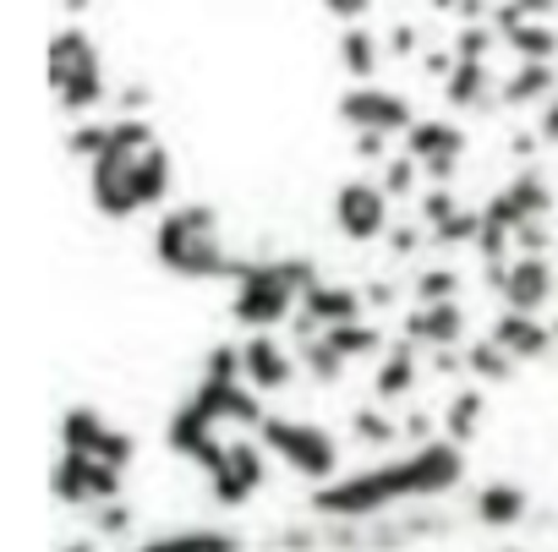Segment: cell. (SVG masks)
<instances>
[{
	"mask_svg": "<svg viewBox=\"0 0 558 552\" xmlns=\"http://www.w3.org/2000/svg\"><path fill=\"white\" fill-rule=\"evenodd\" d=\"M416 334L422 340H460V307H427L422 318H416Z\"/></svg>",
	"mask_w": 558,
	"mask_h": 552,
	"instance_id": "obj_13",
	"label": "cell"
},
{
	"mask_svg": "<svg viewBox=\"0 0 558 552\" xmlns=\"http://www.w3.org/2000/svg\"><path fill=\"white\" fill-rule=\"evenodd\" d=\"M324 12H329V17H340V23L351 28V23H362V17L373 12V0H324Z\"/></svg>",
	"mask_w": 558,
	"mask_h": 552,
	"instance_id": "obj_15",
	"label": "cell"
},
{
	"mask_svg": "<svg viewBox=\"0 0 558 552\" xmlns=\"http://www.w3.org/2000/svg\"><path fill=\"white\" fill-rule=\"evenodd\" d=\"M241 378H246L252 389H286V383H291V356L279 351L274 340H252V345L241 351Z\"/></svg>",
	"mask_w": 558,
	"mask_h": 552,
	"instance_id": "obj_9",
	"label": "cell"
},
{
	"mask_svg": "<svg viewBox=\"0 0 558 552\" xmlns=\"http://www.w3.org/2000/svg\"><path fill=\"white\" fill-rule=\"evenodd\" d=\"M88 192H94L99 213L132 219L170 197V154L154 143V132L143 121H116L105 132L99 154L88 159Z\"/></svg>",
	"mask_w": 558,
	"mask_h": 552,
	"instance_id": "obj_1",
	"label": "cell"
},
{
	"mask_svg": "<svg viewBox=\"0 0 558 552\" xmlns=\"http://www.w3.org/2000/svg\"><path fill=\"white\" fill-rule=\"evenodd\" d=\"M476 514H482L487 525H514V519L525 514V492H520V487H487V492L476 498Z\"/></svg>",
	"mask_w": 558,
	"mask_h": 552,
	"instance_id": "obj_12",
	"label": "cell"
},
{
	"mask_svg": "<svg viewBox=\"0 0 558 552\" xmlns=\"http://www.w3.org/2000/svg\"><path fill=\"white\" fill-rule=\"evenodd\" d=\"M547 291H553L547 262H514V268H509V280H504V296H509L514 312H536V307L547 302Z\"/></svg>",
	"mask_w": 558,
	"mask_h": 552,
	"instance_id": "obj_10",
	"label": "cell"
},
{
	"mask_svg": "<svg viewBox=\"0 0 558 552\" xmlns=\"http://www.w3.org/2000/svg\"><path fill=\"white\" fill-rule=\"evenodd\" d=\"M460 148H465V132H460L454 121H416V126L405 132V154H411L416 164H427L433 175H449L454 159H460Z\"/></svg>",
	"mask_w": 558,
	"mask_h": 552,
	"instance_id": "obj_8",
	"label": "cell"
},
{
	"mask_svg": "<svg viewBox=\"0 0 558 552\" xmlns=\"http://www.w3.org/2000/svg\"><path fill=\"white\" fill-rule=\"evenodd\" d=\"M335 224L351 241H378L384 224H389V192L373 186V181H345L335 192Z\"/></svg>",
	"mask_w": 558,
	"mask_h": 552,
	"instance_id": "obj_7",
	"label": "cell"
},
{
	"mask_svg": "<svg viewBox=\"0 0 558 552\" xmlns=\"http://www.w3.org/2000/svg\"><path fill=\"white\" fill-rule=\"evenodd\" d=\"M45 72H50L56 99H61L72 115H83V110H94V105L105 99L99 45H94L83 28H61V34L50 39V61H45Z\"/></svg>",
	"mask_w": 558,
	"mask_h": 552,
	"instance_id": "obj_4",
	"label": "cell"
},
{
	"mask_svg": "<svg viewBox=\"0 0 558 552\" xmlns=\"http://www.w3.org/2000/svg\"><path fill=\"white\" fill-rule=\"evenodd\" d=\"M340 121H345L356 137H384V143H395V132H411V126H416V110H411V99L395 94V88L356 83V88L340 99Z\"/></svg>",
	"mask_w": 558,
	"mask_h": 552,
	"instance_id": "obj_5",
	"label": "cell"
},
{
	"mask_svg": "<svg viewBox=\"0 0 558 552\" xmlns=\"http://www.w3.org/2000/svg\"><path fill=\"white\" fill-rule=\"evenodd\" d=\"M230 285H235L230 312L246 329H268V323H286L302 307V296L313 285V268H302V262H241Z\"/></svg>",
	"mask_w": 558,
	"mask_h": 552,
	"instance_id": "obj_3",
	"label": "cell"
},
{
	"mask_svg": "<svg viewBox=\"0 0 558 552\" xmlns=\"http://www.w3.org/2000/svg\"><path fill=\"white\" fill-rule=\"evenodd\" d=\"M154 252L170 273H181V280H235V257L219 235V219L214 208L203 203H186L175 213L159 219V235H154Z\"/></svg>",
	"mask_w": 558,
	"mask_h": 552,
	"instance_id": "obj_2",
	"label": "cell"
},
{
	"mask_svg": "<svg viewBox=\"0 0 558 552\" xmlns=\"http://www.w3.org/2000/svg\"><path fill=\"white\" fill-rule=\"evenodd\" d=\"M340 66H345L356 83H373V72H378V39H373L362 23H351V28L340 34Z\"/></svg>",
	"mask_w": 558,
	"mask_h": 552,
	"instance_id": "obj_11",
	"label": "cell"
},
{
	"mask_svg": "<svg viewBox=\"0 0 558 552\" xmlns=\"http://www.w3.org/2000/svg\"><path fill=\"white\" fill-rule=\"evenodd\" d=\"M148 552H235V541L230 536H165Z\"/></svg>",
	"mask_w": 558,
	"mask_h": 552,
	"instance_id": "obj_14",
	"label": "cell"
},
{
	"mask_svg": "<svg viewBox=\"0 0 558 552\" xmlns=\"http://www.w3.org/2000/svg\"><path fill=\"white\" fill-rule=\"evenodd\" d=\"M257 427H263V443H268L279 459H286L291 470H302V476H329V470L340 465V454H335V438H329L324 427H313V421L263 416Z\"/></svg>",
	"mask_w": 558,
	"mask_h": 552,
	"instance_id": "obj_6",
	"label": "cell"
}]
</instances>
